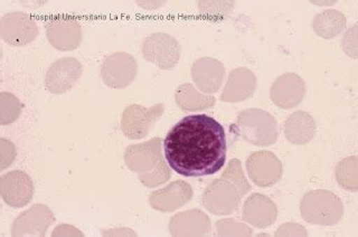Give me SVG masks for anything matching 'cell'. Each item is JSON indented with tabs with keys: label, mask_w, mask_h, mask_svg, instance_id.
I'll use <instances>...</instances> for the list:
<instances>
[{
	"label": "cell",
	"mask_w": 358,
	"mask_h": 237,
	"mask_svg": "<svg viewBox=\"0 0 358 237\" xmlns=\"http://www.w3.org/2000/svg\"><path fill=\"white\" fill-rule=\"evenodd\" d=\"M52 236H84V235L76 227L67 225V224H62L54 229Z\"/></svg>",
	"instance_id": "obj_32"
},
{
	"label": "cell",
	"mask_w": 358,
	"mask_h": 237,
	"mask_svg": "<svg viewBox=\"0 0 358 237\" xmlns=\"http://www.w3.org/2000/svg\"><path fill=\"white\" fill-rule=\"evenodd\" d=\"M242 197L232 182L221 177L207 186L201 201L205 208L214 215L227 216L238 210Z\"/></svg>",
	"instance_id": "obj_5"
},
{
	"label": "cell",
	"mask_w": 358,
	"mask_h": 237,
	"mask_svg": "<svg viewBox=\"0 0 358 237\" xmlns=\"http://www.w3.org/2000/svg\"><path fill=\"white\" fill-rule=\"evenodd\" d=\"M164 152L168 165L180 176H210L227 161V134L212 117L188 115L168 132Z\"/></svg>",
	"instance_id": "obj_1"
},
{
	"label": "cell",
	"mask_w": 358,
	"mask_h": 237,
	"mask_svg": "<svg viewBox=\"0 0 358 237\" xmlns=\"http://www.w3.org/2000/svg\"><path fill=\"white\" fill-rule=\"evenodd\" d=\"M210 229V218L199 210L179 213L169 222V232L173 236H204Z\"/></svg>",
	"instance_id": "obj_20"
},
{
	"label": "cell",
	"mask_w": 358,
	"mask_h": 237,
	"mask_svg": "<svg viewBox=\"0 0 358 237\" xmlns=\"http://www.w3.org/2000/svg\"><path fill=\"white\" fill-rule=\"evenodd\" d=\"M81 63L72 57L59 59L50 65L45 76V87L52 94H63L72 89L81 78Z\"/></svg>",
	"instance_id": "obj_12"
},
{
	"label": "cell",
	"mask_w": 358,
	"mask_h": 237,
	"mask_svg": "<svg viewBox=\"0 0 358 237\" xmlns=\"http://www.w3.org/2000/svg\"><path fill=\"white\" fill-rule=\"evenodd\" d=\"M55 222L53 212L45 205H34L15 220L13 236H45L48 227Z\"/></svg>",
	"instance_id": "obj_15"
},
{
	"label": "cell",
	"mask_w": 358,
	"mask_h": 237,
	"mask_svg": "<svg viewBox=\"0 0 358 237\" xmlns=\"http://www.w3.org/2000/svg\"><path fill=\"white\" fill-rule=\"evenodd\" d=\"M222 177L229 179V182L236 186L241 195L245 196L251 190L248 179L244 176L243 171H242V166L238 159H232L229 162L227 169L224 171Z\"/></svg>",
	"instance_id": "obj_27"
},
{
	"label": "cell",
	"mask_w": 358,
	"mask_h": 237,
	"mask_svg": "<svg viewBox=\"0 0 358 237\" xmlns=\"http://www.w3.org/2000/svg\"><path fill=\"white\" fill-rule=\"evenodd\" d=\"M48 42L56 50H73L81 45L83 31L78 20L69 16H56L45 24Z\"/></svg>",
	"instance_id": "obj_10"
},
{
	"label": "cell",
	"mask_w": 358,
	"mask_h": 237,
	"mask_svg": "<svg viewBox=\"0 0 358 237\" xmlns=\"http://www.w3.org/2000/svg\"><path fill=\"white\" fill-rule=\"evenodd\" d=\"M357 164V157L352 156L341 160L336 168V179L339 186L354 193L358 189Z\"/></svg>",
	"instance_id": "obj_24"
},
{
	"label": "cell",
	"mask_w": 358,
	"mask_h": 237,
	"mask_svg": "<svg viewBox=\"0 0 358 237\" xmlns=\"http://www.w3.org/2000/svg\"><path fill=\"white\" fill-rule=\"evenodd\" d=\"M165 112V106L156 104L145 108L132 104L124 109L121 117V130L129 139L138 140L147 137L155 123L159 120Z\"/></svg>",
	"instance_id": "obj_7"
},
{
	"label": "cell",
	"mask_w": 358,
	"mask_h": 237,
	"mask_svg": "<svg viewBox=\"0 0 358 237\" xmlns=\"http://www.w3.org/2000/svg\"><path fill=\"white\" fill-rule=\"evenodd\" d=\"M225 76L222 62L212 57H201L192 66V78L196 87L204 94H214L221 89Z\"/></svg>",
	"instance_id": "obj_17"
},
{
	"label": "cell",
	"mask_w": 358,
	"mask_h": 237,
	"mask_svg": "<svg viewBox=\"0 0 358 237\" xmlns=\"http://www.w3.org/2000/svg\"><path fill=\"white\" fill-rule=\"evenodd\" d=\"M16 158V148L14 143L8 140L0 139V171H5L6 168L13 165Z\"/></svg>",
	"instance_id": "obj_29"
},
{
	"label": "cell",
	"mask_w": 358,
	"mask_h": 237,
	"mask_svg": "<svg viewBox=\"0 0 358 237\" xmlns=\"http://www.w3.org/2000/svg\"><path fill=\"white\" fill-rule=\"evenodd\" d=\"M246 171L252 182L260 187H270L282 177V164L270 151H257L246 160Z\"/></svg>",
	"instance_id": "obj_11"
},
{
	"label": "cell",
	"mask_w": 358,
	"mask_h": 237,
	"mask_svg": "<svg viewBox=\"0 0 358 237\" xmlns=\"http://www.w3.org/2000/svg\"><path fill=\"white\" fill-rule=\"evenodd\" d=\"M38 33L37 22L25 13H9L0 20V36L11 46H25L35 41Z\"/></svg>",
	"instance_id": "obj_9"
},
{
	"label": "cell",
	"mask_w": 358,
	"mask_h": 237,
	"mask_svg": "<svg viewBox=\"0 0 358 237\" xmlns=\"http://www.w3.org/2000/svg\"><path fill=\"white\" fill-rule=\"evenodd\" d=\"M141 53L147 61L167 71L178 64L182 48L175 37L156 33L145 37L141 43Z\"/></svg>",
	"instance_id": "obj_6"
},
{
	"label": "cell",
	"mask_w": 358,
	"mask_h": 237,
	"mask_svg": "<svg viewBox=\"0 0 358 237\" xmlns=\"http://www.w3.org/2000/svg\"><path fill=\"white\" fill-rule=\"evenodd\" d=\"M235 1H199L201 14L212 20H221L234 8Z\"/></svg>",
	"instance_id": "obj_26"
},
{
	"label": "cell",
	"mask_w": 358,
	"mask_h": 237,
	"mask_svg": "<svg viewBox=\"0 0 358 237\" xmlns=\"http://www.w3.org/2000/svg\"><path fill=\"white\" fill-rule=\"evenodd\" d=\"M343 48L347 55L352 59H357V25L356 24L345 34Z\"/></svg>",
	"instance_id": "obj_30"
},
{
	"label": "cell",
	"mask_w": 358,
	"mask_h": 237,
	"mask_svg": "<svg viewBox=\"0 0 358 237\" xmlns=\"http://www.w3.org/2000/svg\"><path fill=\"white\" fill-rule=\"evenodd\" d=\"M275 236H308V232L300 224L287 223L275 231Z\"/></svg>",
	"instance_id": "obj_31"
},
{
	"label": "cell",
	"mask_w": 358,
	"mask_h": 237,
	"mask_svg": "<svg viewBox=\"0 0 358 237\" xmlns=\"http://www.w3.org/2000/svg\"><path fill=\"white\" fill-rule=\"evenodd\" d=\"M278 217V207L271 199L262 194H253L246 199L242 220L257 229H268Z\"/></svg>",
	"instance_id": "obj_18"
},
{
	"label": "cell",
	"mask_w": 358,
	"mask_h": 237,
	"mask_svg": "<svg viewBox=\"0 0 358 237\" xmlns=\"http://www.w3.org/2000/svg\"><path fill=\"white\" fill-rule=\"evenodd\" d=\"M0 194L6 204L13 208H22L31 203L34 185L31 177L24 171H14L0 178Z\"/></svg>",
	"instance_id": "obj_14"
},
{
	"label": "cell",
	"mask_w": 358,
	"mask_h": 237,
	"mask_svg": "<svg viewBox=\"0 0 358 237\" xmlns=\"http://www.w3.org/2000/svg\"><path fill=\"white\" fill-rule=\"evenodd\" d=\"M220 236H251L253 231L245 224L238 223L232 218H225L216 223Z\"/></svg>",
	"instance_id": "obj_28"
},
{
	"label": "cell",
	"mask_w": 358,
	"mask_h": 237,
	"mask_svg": "<svg viewBox=\"0 0 358 237\" xmlns=\"http://www.w3.org/2000/svg\"><path fill=\"white\" fill-rule=\"evenodd\" d=\"M177 106L185 112L203 111L215 106L216 100L213 95L199 92L193 84L184 83L177 89Z\"/></svg>",
	"instance_id": "obj_22"
},
{
	"label": "cell",
	"mask_w": 358,
	"mask_h": 237,
	"mask_svg": "<svg viewBox=\"0 0 358 237\" xmlns=\"http://www.w3.org/2000/svg\"><path fill=\"white\" fill-rule=\"evenodd\" d=\"M300 212L306 222L318 227H334L344 216V205L338 196L328 190H311L301 199Z\"/></svg>",
	"instance_id": "obj_4"
},
{
	"label": "cell",
	"mask_w": 358,
	"mask_h": 237,
	"mask_svg": "<svg viewBox=\"0 0 358 237\" xmlns=\"http://www.w3.org/2000/svg\"><path fill=\"white\" fill-rule=\"evenodd\" d=\"M257 87V80L255 73L245 67H238L229 73L221 100L229 103L243 102L255 94Z\"/></svg>",
	"instance_id": "obj_19"
},
{
	"label": "cell",
	"mask_w": 358,
	"mask_h": 237,
	"mask_svg": "<svg viewBox=\"0 0 358 237\" xmlns=\"http://www.w3.org/2000/svg\"><path fill=\"white\" fill-rule=\"evenodd\" d=\"M313 29L319 37L333 39L346 28V17L341 11L328 9L317 15L313 20Z\"/></svg>",
	"instance_id": "obj_23"
},
{
	"label": "cell",
	"mask_w": 358,
	"mask_h": 237,
	"mask_svg": "<svg viewBox=\"0 0 358 237\" xmlns=\"http://www.w3.org/2000/svg\"><path fill=\"white\" fill-rule=\"evenodd\" d=\"M229 130L235 137L257 147L274 145L279 137L277 120L268 112L260 109L241 111Z\"/></svg>",
	"instance_id": "obj_3"
},
{
	"label": "cell",
	"mask_w": 358,
	"mask_h": 237,
	"mask_svg": "<svg viewBox=\"0 0 358 237\" xmlns=\"http://www.w3.org/2000/svg\"><path fill=\"white\" fill-rule=\"evenodd\" d=\"M316 121L308 112L296 111L285 120V134L289 143L306 145L316 134Z\"/></svg>",
	"instance_id": "obj_21"
},
{
	"label": "cell",
	"mask_w": 358,
	"mask_h": 237,
	"mask_svg": "<svg viewBox=\"0 0 358 237\" xmlns=\"http://www.w3.org/2000/svg\"><path fill=\"white\" fill-rule=\"evenodd\" d=\"M306 93V82L296 73H285L274 81L270 91V98L278 108L289 110L299 106Z\"/></svg>",
	"instance_id": "obj_13"
},
{
	"label": "cell",
	"mask_w": 358,
	"mask_h": 237,
	"mask_svg": "<svg viewBox=\"0 0 358 237\" xmlns=\"http://www.w3.org/2000/svg\"><path fill=\"white\" fill-rule=\"evenodd\" d=\"M102 235L103 236H136V233L131 229H119L106 231V232L102 233Z\"/></svg>",
	"instance_id": "obj_33"
},
{
	"label": "cell",
	"mask_w": 358,
	"mask_h": 237,
	"mask_svg": "<svg viewBox=\"0 0 358 237\" xmlns=\"http://www.w3.org/2000/svg\"><path fill=\"white\" fill-rule=\"evenodd\" d=\"M24 104L14 94L0 93V124L7 126L20 117Z\"/></svg>",
	"instance_id": "obj_25"
},
{
	"label": "cell",
	"mask_w": 358,
	"mask_h": 237,
	"mask_svg": "<svg viewBox=\"0 0 358 237\" xmlns=\"http://www.w3.org/2000/svg\"><path fill=\"white\" fill-rule=\"evenodd\" d=\"M193 199V188L188 182L176 180L167 187L156 190L149 196V203L154 210L171 213L188 204Z\"/></svg>",
	"instance_id": "obj_16"
},
{
	"label": "cell",
	"mask_w": 358,
	"mask_h": 237,
	"mask_svg": "<svg viewBox=\"0 0 358 237\" xmlns=\"http://www.w3.org/2000/svg\"><path fill=\"white\" fill-rule=\"evenodd\" d=\"M124 161L130 171L138 173L140 182L149 188L165 184L171 177V169L162 157L160 138L129 145L124 151Z\"/></svg>",
	"instance_id": "obj_2"
},
{
	"label": "cell",
	"mask_w": 358,
	"mask_h": 237,
	"mask_svg": "<svg viewBox=\"0 0 358 237\" xmlns=\"http://www.w3.org/2000/svg\"><path fill=\"white\" fill-rule=\"evenodd\" d=\"M138 64L134 56L117 52L106 56L101 67V76L104 84L112 89L129 87L137 76Z\"/></svg>",
	"instance_id": "obj_8"
}]
</instances>
